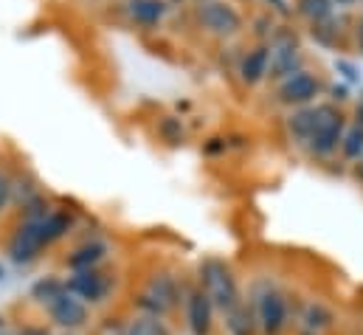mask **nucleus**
Wrapping results in <instances>:
<instances>
[{"mask_svg": "<svg viewBox=\"0 0 363 335\" xmlns=\"http://www.w3.org/2000/svg\"><path fill=\"white\" fill-rule=\"evenodd\" d=\"M363 155V124L350 121L347 130H344V138H341V147H338V161L341 164H355Z\"/></svg>", "mask_w": 363, "mask_h": 335, "instance_id": "obj_23", "label": "nucleus"}, {"mask_svg": "<svg viewBox=\"0 0 363 335\" xmlns=\"http://www.w3.org/2000/svg\"><path fill=\"white\" fill-rule=\"evenodd\" d=\"M335 11H358L361 9V0H333Z\"/></svg>", "mask_w": 363, "mask_h": 335, "instance_id": "obj_36", "label": "nucleus"}, {"mask_svg": "<svg viewBox=\"0 0 363 335\" xmlns=\"http://www.w3.org/2000/svg\"><path fill=\"white\" fill-rule=\"evenodd\" d=\"M135 310L144 316H155V319H167L169 313H175L183 304V282L167 268L155 270L152 276H147V282L141 285V290L133 299Z\"/></svg>", "mask_w": 363, "mask_h": 335, "instance_id": "obj_3", "label": "nucleus"}, {"mask_svg": "<svg viewBox=\"0 0 363 335\" xmlns=\"http://www.w3.org/2000/svg\"><path fill=\"white\" fill-rule=\"evenodd\" d=\"M223 327H225V335H259V322H257V313H254L251 302L242 299L231 310H225L223 313Z\"/></svg>", "mask_w": 363, "mask_h": 335, "instance_id": "obj_18", "label": "nucleus"}, {"mask_svg": "<svg viewBox=\"0 0 363 335\" xmlns=\"http://www.w3.org/2000/svg\"><path fill=\"white\" fill-rule=\"evenodd\" d=\"M347 124H350L347 107H338L321 99L315 104V124L304 144V153L318 164H333V158H338V147H341Z\"/></svg>", "mask_w": 363, "mask_h": 335, "instance_id": "obj_1", "label": "nucleus"}, {"mask_svg": "<svg viewBox=\"0 0 363 335\" xmlns=\"http://www.w3.org/2000/svg\"><path fill=\"white\" fill-rule=\"evenodd\" d=\"M333 71L338 74V79H341V82L350 84V87H361L363 84L361 68H358V62H355V60H350V57H335Z\"/></svg>", "mask_w": 363, "mask_h": 335, "instance_id": "obj_27", "label": "nucleus"}, {"mask_svg": "<svg viewBox=\"0 0 363 335\" xmlns=\"http://www.w3.org/2000/svg\"><path fill=\"white\" fill-rule=\"evenodd\" d=\"M45 316L62 333H79V330H85L91 324V307L85 302H79L77 296H71L68 290L45 307Z\"/></svg>", "mask_w": 363, "mask_h": 335, "instance_id": "obj_12", "label": "nucleus"}, {"mask_svg": "<svg viewBox=\"0 0 363 335\" xmlns=\"http://www.w3.org/2000/svg\"><path fill=\"white\" fill-rule=\"evenodd\" d=\"M191 20L206 37L220 40V43H231L245 34V14L231 0L197 3V6H191Z\"/></svg>", "mask_w": 363, "mask_h": 335, "instance_id": "obj_4", "label": "nucleus"}, {"mask_svg": "<svg viewBox=\"0 0 363 335\" xmlns=\"http://www.w3.org/2000/svg\"><path fill=\"white\" fill-rule=\"evenodd\" d=\"M189 3H191V6H197V3H208V0H189Z\"/></svg>", "mask_w": 363, "mask_h": 335, "instance_id": "obj_41", "label": "nucleus"}, {"mask_svg": "<svg viewBox=\"0 0 363 335\" xmlns=\"http://www.w3.org/2000/svg\"><path fill=\"white\" fill-rule=\"evenodd\" d=\"M155 133L172 150H178V147H183L189 141V127H186L183 116H161L158 124H155Z\"/></svg>", "mask_w": 363, "mask_h": 335, "instance_id": "obj_21", "label": "nucleus"}, {"mask_svg": "<svg viewBox=\"0 0 363 335\" xmlns=\"http://www.w3.org/2000/svg\"><path fill=\"white\" fill-rule=\"evenodd\" d=\"M298 335H313V333H307V330H298Z\"/></svg>", "mask_w": 363, "mask_h": 335, "instance_id": "obj_43", "label": "nucleus"}, {"mask_svg": "<svg viewBox=\"0 0 363 335\" xmlns=\"http://www.w3.org/2000/svg\"><path fill=\"white\" fill-rule=\"evenodd\" d=\"M350 175H352V180H355V183H361L363 186V155L355 161V164H350Z\"/></svg>", "mask_w": 363, "mask_h": 335, "instance_id": "obj_37", "label": "nucleus"}, {"mask_svg": "<svg viewBox=\"0 0 363 335\" xmlns=\"http://www.w3.org/2000/svg\"><path fill=\"white\" fill-rule=\"evenodd\" d=\"M164 3H169L172 9H175V6H189V0H164Z\"/></svg>", "mask_w": 363, "mask_h": 335, "instance_id": "obj_38", "label": "nucleus"}, {"mask_svg": "<svg viewBox=\"0 0 363 335\" xmlns=\"http://www.w3.org/2000/svg\"><path fill=\"white\" fill-rule=\"evenodd\" d=\"M65 287L71 296H77L79 302H85L88 307L93 304H104L110 299V293L116 290V276L110 270L93 268V270H77L65 279Z\"/></svg>", "mask_w": 363, "mask_h": 335, "instance_id": "obj_9", "label": "nucleus"}, {"mask_svg": "<svg viewBox=\"0 0 363 335\" xmlns=\"http://www.w3.org/2000/svg\"><path fill=\"white\" fill-rule=\"evenodd\" d=\"M172 6L164 3V0H124V14L133 26L138 28H161V23L169 17Z\"/></svg>", "mask_w": 363, "mask_h": 335, "instance_id": "obj_14", "label": "nucleus"}, {"mask_svg": "<svg viewBox=\"0 0 363 335\" xmlns=\"http://www.w3.org/2000/svg\"><path fill=\"white\" fill-rule=\"evenodd\" d=\"M268 68H271V45L251 43V45L237 57L234 74H237V79H240L242 87L254 90V87L268 82Z\"/></svg>", "mask_w": 363, "mask_h": 335, "instance_id": "obj_13", "label": "nucleus"}, {"mask_svg": "<svg viewBox=\"0 0 363 335\" xmlns=\"http://www.w3.org/2000/svg\"><path fill=\"white\" fill-rule=\"evenodd\" d=\"M14 206V180L11 172L0 167V217Z\"/></svg>", "mask_w": 363, "mask_h": 335, "instance_id": "obj_30", "label": "nucleus"}, {"mask_svg": "<svg viewBox=\"0 0 363 335\" xmlns=\"http://www.w3.org/2000/svg\"><path fill=\"white\" fill-rule=\"evenodd\" d=\"M0 335H14V333H9V330H0Z\"/></svg>", "mask_w": 363, "mask_h": 335, "instance_id": "obj_44", "label": "nucleus"}, {"mask_svg": "<svg viewBox=\"0 0 363 335\" xmlns=\"http://www.w3.org/2000/svg\"><path fill=\"white\" fill-rule=\"evenodd\" d=\"M335 322H338L335 310H333L330 304L318 302V299L304 302L301 310H298V324H301V330H307V333H313V335L330 333V330L335 327Z\"/></svg>", "mask_w": 363, "mask_h": 335, "instance_id": "obj_16", "label": "nucleus"}, {"mask_svg": "<svg viewBox=\"0 0 363 335\" xmlns=\"http://www.w3.org/2000/svg\"><path fill=\"white\" fill-rule=\"evenodd\" d=\"M352 51H358L363 57V11H355V23H352Z\"/></svg>", "mask_w": 363, "mask_h": 335, "instance_id": "obj_32", "label": "nucleus"}, {"mask_svg": "<svg viewBox=\"0 0 363 335\" xmlns=\"http://www.w3.org/2000/svg\"><path fill=\"white\" fill-rule=\"evenodd\" d=\"M318 104V101H315ZM315 104H307V107H296V110H287L284 116V130H287V138L304 150L310 133H313V124H315Z\"/></svg>", "mask_w": 363, "mask_h": 335, "instance_id": "obj_19", "label": "nucleus"}, {"mask_svg": "<svg viewBox=\"0 0 363 335\" xmlns=\"http://www.w3.org/2000/svg\"><path fill=\"white\" fill-rule=\"evenodd\" d=\"M11 180H14V206H20V209H26L34 200L45 197L43 189H40V183L31 175H11Z\"/></svg>", "mask_w": 363, "mask_h": 335, "instance_id": "obj_25", "label": "nucleus"}, {"mask_svg": "<svg viewBox=\"0 0 363 335\" xmlns=\"http://www.w3.org/2000/svg\"><path fill=\"white\" fill-rule=\"evenodd\" d=\"M350 121H355V124H363V87H361V93L355 96V101H352V113H350Z\"/></svg>", "mask_w": 363, "mask_h": 335, "instance_id": "obj_34", "label": "nucleus"}, {"mask_svg": "<svg viewBox=\"0 0 363 335\" xmlns=\"http://www.w3.org/2000/svg\"><path fill=\"white\" fill-rule=\"evenodd\" d=\"M335 14L333 0H293V20H301L304 26L321 23Z\"/></svg>", "mask_w": 363, "mask_h": 335, "instance_id": "obj_20", "label": "nucleus"}, {"mask_svg": "<svg viewBox=\"0 0 363 335\" xmlns=\"http://www.w3.org/2000/svg\"><path fill=\"white\" fill-rule=\"evenodd\" d=\"M268 45H271V68H268V82L271 84L310 68L307 51L301 45V34L296 31L293 23H279V28H276Z\"/></svg>", "mask_w": 363, "mask_h": 335, "instance_id": "obj_6", "label": "nucleus"}, {"mask_svg": "<svg viewBox=\"0 0 363 335\" xmlns=\"http://www.w3.org/2000/svg\"><path fill=\"white\" fill-rule=\"evenodd\" d=\"M248 302L257 313L259 335H284L290 330V299L276 282L271 279L254 282Z\"/></svg>", "mask_w": 363, "mask_h": 335, "instance_id": "obj_5", "label": "nucleus"}, {"mask_svg": "<svg viewBox=\"0 0 363 335\" xmlns=\"http://www.w3.org/2000/svg\"><path fill=\"white\" fill-rule=\"evenodd\" d=\"M279 23H281V20H276L271 11H265V9H259V6H257V11L245 20V31L251 34V40H254V43L268 45V43H271V37L276 34V28H279Z\"/></svg>", "mask_w": 363, "mask_h": 335, "instance_id": "obj_22", "label": "nucleus"}, {"mask_svg": "<svg viewBox=\"0 0 363 335\" xmlns=\"http://www.w3.org/2000/svg\"><path fill=\"white\" fill-rule=\"evenodd\" d=\"M14 335H54L48 327H40V324H26V327H20Z\"/></svg>", "mask_w": 363, "mask_h": 335, "instance_id": "obj_35", "label": "nucleus"}, {"mask_svg": "<svg viewBox=\"0 0 363 335\" xmlns=\"http://www.w3.org/2000/svg\"><path fill=\"white\" fill-rule=\"evenodd\" d=\"M194 285L208 296V302L214 304L217 313L231 310L237 302H242V287H240V276L231 268L228 259L223 256H203L197 265V276Z\"/></svg>", "mask_w": 363, "mask_h": 335, "instance_id": "obj_2", "label": "nucleus"}, {"mask_svg": "<svg viewBox=\"0 0 363 335\" xmlns=\"http://www.w3.org/2000/svg\"><path fill=\"white\" fill-rule=\"evenodd\" d=\"M231 3H237V6H248V3H257V0H231Z\"/></svg>", "mask_w": 363, "mask_h": 335, "instance_id": "obj_39", "label": "nucleus"}, {"mask_svg": "<svg viewBox=\"0 0 363 335\" xmlns=\"http://www.w3.org/2000/svg\"><path fill=\"white\" fill-rule=\"evenodd\" d=\"M107 256H110V246L104 240H99V237H91V240L79 243L74 251L65 256V268L71 273H77V270H93V268H101L107 262Z\"/></svg>", "mask_w": 363, "mask_h": 335, "instance_id": "obj_15", "label": "nucleus"}, {"mask_svg": "<svg viewBox=\"0 0 363 335\" xmlns=\"http://www.w3.org/2000/svg\"><path fill=\"white\" fill-rule=\"evenodd\" d=\"M127 335H172V330L164 319L138 313L133 322H127Z\"/></svg>", "mask_w": 363, "mask_h": 335, "instance_id": "obj_26", "label": "nucleus"}, {"mask_svg": "<svg viewBox=\"0 0 363 335\" xmlns=\"http://www.w3.org/2000/svg\"><path fill=\"white\" fill-rule=\"evenodd\" d=\"M45 240H43V231H40V220H23L14 226V231L9 234L6 240V256L14 262V265H31L37 262L43 251H45Z\"/></svg>", "mask_w": 363, "mask_h": 335, "instance_id": "obj_10", "label": "nucleus"}, {"mask_svg": "<svg viewBox=\"0 0 363 335\" xmlns=\"http://www.w3.org/2000/svg\"><path fill=\"white\" fill-rule=\"evenodd\" d=\"M74 226H77V217H74L71 209H57V206H51V212L40 220V231H43L45 246L51 248V246H57L60 240H65V237L74 231Z\"/></svg>", "mask_w": 363, "mask_h": 335, "instance_id": "obj_17", "label": "nucleus"}, {"mask_svg": "<svg viewBox=\"0 0 363 335\" xmlns=\"http://www.w3.org/2000/svg\"><path fill=\"white\" fill-rule=\"evenodd\" d=\"M225 150H228V138H223V136L220 138H208V144L203 147L206 155H217V153H225Z\"/></svg>", "mask_w": 363, "mask_h": 335, "instance_id": "obj_33", "label": "nucleus"}, {"mask_svg": "<svg viewBox=\"0 0 363 335\" xmlns=\"http://www.w3.org/2000/svg\"><path fill=\"white\" fill-rule=\"evenodd\" d=\"M257 6L271 11L281 23H293V0H257Z\"/></svg>", "mask_w": 363, "mask_h": 335, "instance_id": "obj_29", "label": "nucleus"}, {"mask_svg": "<svg viewBox=\"0 0 363 335\" xmlns=\"http://www.w3.org/2000/svg\"><path fill=\"white\" fill-rule=\"evenodd\" d=\"M183 319H186V330L191 335H211L217 324V310L208 302V296L191 282L189 287H183Z\"/></svg>", "mask_w": 363, "mask_h": 335, "instance_id": "obj_11", "label": "nucleus"}, {"mask_svg": "<svg viewBox=\"0 0 363 335\" xmlns=\"http://www.w3.org/2000/svg\"><path fill=\"white\" fill-rule=\"evenodd\" d=\"M324 101H330V104H338V107H347L350 101H352V87L350 84H344L341 79H333V82L324 84Z\"/></svg>", "mask_w": 363, "mask_h": 335, "instance_id": "obj_28", "label": "nucleus"}, {"mask_svg": "<svg viewBox=\"0 0 363 335\" xmlns=\"http://www.w3.org/2000/svg\"><path fill=\"white\" fill-rule=\"evenodd\" d=\"M352 23H355V11H335L333 17L307 26V37L333 54H347L352 51Z\"/></svg>", "mask_w": 363, "mask_h": 335, "instance_id": "obj_8", "label": "nucleus"}, {"mask_svg": "<svg viewBox=\"0 0 363 335\" xmlns=\"http://www.w3.org/2000/svg\"><path fill=\"white\" fill-rule=\"evenodd\" d=\"M324 84L327 79L313 71V68H304L287 79L273 84V101L284 110H296V107H307V104H315L321 101L324 96Z\"/></svg>", "mask_w": 363, "mask_h": 335, "instance_id": "obj_7", "label": "nucleus"}, {"mask_svg": "<svg viewBox=\"0 0 363 335\" xmlns=\"http://www.w3.org/2000/svg\"><path fill=\"white\" fill-rule=\"evenodd\" d=\"M65 290H68V287H65V279H60V276H43V279H37V282L31 285L28 296H31L37 304L48 307V304H51L54 299H60Z\"/></svg>", "mask_w": 363, "mask_h": 335, "instance_id": "obj_24", "label": "nucleus"}, {"mask_svg": "<svg viewBox=\"0 0 363 335\" xmlns=\"http://www.w3.org/2000/svg\"><path fill=\"white\" fill-rule=\"evenodd\" d=\"M3 322H6V319H3V316H0V330H6V324H3Z\"/></svg>", "mask_w": 363, "mask_h": 335, "instance_id": "obj_42", "label": "nucleus"}, {"mask_svg": "<svg viewBox=\"0 0 363 335\" xmlns=\"http://www.w3.org/2000/svg\"><path fill=\"white\" fill-rule=\"evenodd\" d=\"M3 276H6V268H3V265H0V282H3Z\"/></svg>", "mask_w": 363, "mask_h": 335, "instance_id": "obj_40", "label": "nucleus"}, {"mask_svg": "<svg viewBox=\"0 0 363 335\" xmlns=\"http://www.w3.org/2000/svg\"><path fill=\"white\" fill-rule=\"evenodd\" d=\"M361 11H363V0H361Z\"/></svg>", "mask_w": 363, "mask_h": 335, "instance_id": "obj_46", "label": "nucleus"}, {"mask_svg": "<svg viewBox=\"0 0 363 335\" xmlns=\"http://www.w3.org/2000/svg\"><path fill=\"white\" fill-rule=\"evenodd\" d=\"M60 335H79V333H60Z\"/></svg>", "mask_w": 363, "mask_h": 335, "instance_id": "obj_45", "label": "nucleus"}, {"mask_svg": "<svg viewBox=\"0 0 363 335\" xmlns=\"http://www.w3.org/2000/svg\"><path fill=\"white\" fill-rule=\"evenodd\" d=\"M96 335H127V324L121 319H104Z\"/></svg>", "mask_w": 363, "mask_h": 335, "instance_id": "obj_31", "label": "nucleus"}]
</instances>
